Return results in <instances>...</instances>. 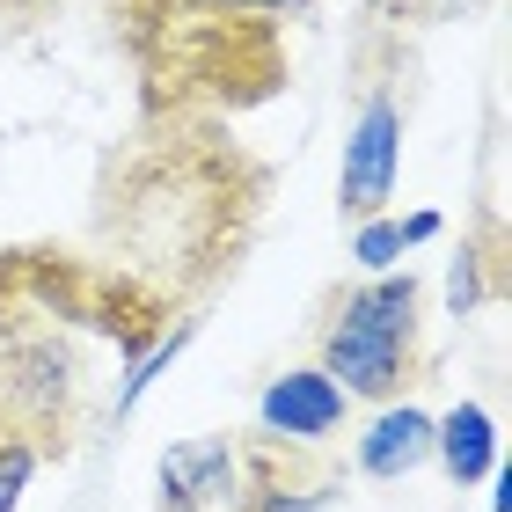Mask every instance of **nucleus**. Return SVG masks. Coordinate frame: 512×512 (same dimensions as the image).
I'll return each mask as SVG.
<instances>
[{
	"label": "nucleus",
	"mask_w": 512,
	"mask_h": 512,
	"mask_svg": "<svg viewBox=\"0 0 512 512\" xmlns=\"http://www.w3.org/2000/svg\"><path fill=\"white\" fill-rule=\"evenodd\" d=\"M132 52L154 81V110H235L264 103L286 74V44L271 15L220 0H139Z\"/></svg>",
	"instance_id": "f257e3e1"
},
{
	"label": "nucleus",
	"mask_w": 512,
	"mask_h": 512,
	"mask_svg": "<svg viewBox=\"0 0 512 512\" xmlns=\"http://www.w3.org/2000/svg\"><path fill=\"white\" fill-rule=\"evenodd\" d=\"M81 359L52 330L0 337V512H15L30 476L66 454Z\"/></svg>",
	"instance_id": "f03ea898"
},
{
	"label": "nucleus",
	"mask_w": 512,
	"mask_h": 512,
	"mask_svg": "<svg viewBox=\"0 0 512 512\" xmlns=\"http://www.w3.org/2000/svg\"><path fill=\"white\" fill-rule=\"evenodd\" d=\"M322 374L352 403H395L417 381V278L388 271L344 293L337 322H322Z\"/></svg>",
	"instance_id": "7ed1b4c3"
},
{
	"label": "nucleus",
	"mask_w": 512,
	"mask_h": 512,
	"mask_svg": "<svg viewBox=\"0 0 512 512\" xmlns=\"http://www.w3.org/2000/svg\"><path fill=\"white\" fill-rule=\"evenodd\" d=\"M395 161H403V96L395 81H374V96L359 103L352 139H344V176H337V198L352 220H374L388 191H395Z\"/></svg>",
	"instance_id": "20e7f679"
},
{
	"label": "nucleus",
	"mask_w": 512,
	"mask_h": 512,
	"mask_svg": "<svg viewBox=\"0 0 512 512\" xmlns=\"http://www.w3.org/2000/svg\"><path fill=\"white\" fill-rule=\"evenodd\" d=\"M213 505H242V454L227 432L169 447V461H161V512H213Z\"/></svg>",
	"instance_id": "39448f33"
},
{
	"label": "nucleus",
	"mask_w": 512,
	"mask_h": 512,
	"mask_svg": "<svg viewBox=\"0 0 512 512\" xmlns=\"http://www.w3.org/2000/svg\"><path fill=\"white\" fill-rule=\"evenodd\" d=\"M344 395L322 366H300V374H278L264 388V432L271 439H300V447H322L337 425H344Z\"/></svg>",
	"instance_id": "423d86ee"
},
{
	"label": "nucleus",
	"mask_w": 512,
	"mask_h": 512,
	"mask_svg": "<svg viewBox=\"0 0 512 512\" xmlns=\"http://www.w3.org/2000/svg\"><path fill=\"white\" fill-rule=\"evenodd\" d=\"M425 454H432V417H425V410H410V403H403V410L388 403L374 425L359 432V469H366V476H381V483L410 476Z\"/></svg>",
	"instance_id": "0eeeda50"
},
{
	"label": "nucleus",
	"mask_w": 512,
	"mask_h": 512,
	"mask_svg": "<svg viewBox=\"0 0 512 512\" xmlns=\"http://www.w3.org/2000/svg\"><path fill=\"white\" fill-rule=\"evenodd\" d=\"M432 447H439V461H447L454 483H476L483 469H491V447H498L491 410H483V403H461L447 425H432Z\"/></svg>",
	"instance_id": "6e6552de"
},
{
	"label": "nucleus",
	"mask_w": 512,
	"mask_h": 512,
	"mask_svg": "<svg viewBox=\"0 0 512 512\" xmlns=\"http://www.w3.org/2000/svg\"><path fill=\"white\" fill-rule=\"evenodd\" d=\"M395 249H403V227H366V235H359V264L366 271H388Z\"/></svg>",
	"instance_id": "1a4fd4ad"
}]
</instances>
